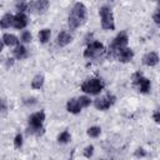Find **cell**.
Returning a JSON list of instances; mask_svg holds the SVG:
<instances>
[{"mask_svg":"<svg viewBox=\"0 0 160 160\" xmlns=\"http://www.w3.org/2000/svg\"><path fill=\"white\" fill-rule=\"evenodd\" d=\"M102 89H104V82L101 79L98 78L88 79L81 84V90L85 94H90V95H98Z\"/></svg>","mask_w":160,"mask_h":160,"instance_id":"1","label":"cell"},{"mask_svg":"<svg viewBox=\"0 0 160 160\" xmlns=\"http://www.w3.org/2000/svg\"><path fill=\"white\" fill-rule=\"evenodd\" d=\"M99 15L101 19V28L105 30H114L115 29V21H114V15L110 10L109 6L104 5L99 10Z\"/></svg>","mask_w":160,"mask_h":160,"instance_id":"2","label":"cell"},{"mask_svg":"<svg viewBox=\"0 0 160 160\" xmlns=\"http://www.w3.org/2000/svg\"><path fill=\"white\" fill-rule=\"evenodd\" d=\"M104 51H105V48L100 41H91L84 50V58L94 59V58H98L99 55H101Z\"/></svg>","mask_w":160,"mask_h":160,"instance_id":"3","label":"cell"},{"mask_svg":"<svg viewBox=\"0 0 160 160\" xmlns=\"http://www.w3.org/2000/svg\"><path fill=\"white\" fill-rule=\"evenodd\" d=\"M128 41H129V38H128V34H126L125 31H121L120 34H118V35L114 38L112 42H111V48H110L111 52L116 55V52H118L120 49L126 48Z\"/></svg>","mask_w":160,"mask_h":160,"instance_id":"4","label":"cell"},{"mask_svg":"<svg viewBox=\"0 0 160 160\" xmlns=\"http://www.w3.org/2000/svg\"><path fill=\"white\" fill-rule=\"evenodd\" d=\"M115 100H116V98H115L114 95L108 94V95H105V96H101V98L96 99L95 102H94V105H95V108H96L98 110H108L110 106L114 105Z\"/></svg>","mask_w":160,"mask_h":160,"instance_id":"5","label":"cell"},{"mask_svg":"<svg viewBox=\"0 0 160 160\" xmlns=\"http://www.w3.org/2000/svg\"><path fill=\"white\" fill-rule=\"evenodd\" d=\"M44 121H45V112L44 111L34 112L29 118V125L32 128H42Z\"/></svg>","mask_w":160,"mask_h":160,"instance_id":"6","label":"cell"},{"mask_svg":"<svg viewBox=\"0 0 160 160\" xmlns=\"http://www.w3.org/2000/svg\"><path fill=\"white\" fill-rule=\"evenodd\" d=\"M116 58L121 62H129L134 58V51L130 48H122L116 52Z\"/></svg>","mask_w":160,"mask_h":160,"instance_id":"7","label":"cell"},{"mask_svg":"<svg viewBox=\"0 0 160 160\" xmlns=\"http://www.w3.org/2000/svg\"><path fill=\"white\" fill-rule=\"evenodd\" d=\"M71 14L75 15V16H76L78 19H80L81 21H84V20L86 19V14H88L86 6H85L82 2H76V4L74 5V8H72Z\"/></svg>","mask_w":160,"mask_h":160,"instance_id":"8","label":"cell"},{"mask_svg":"<svg viewBox=\"0 0 160 160\" xmlns=\"http://www.w3.org/2000/svg\"><path fill=\"white\" fill-rule=\"evenodd\" d=\"M71 41H72V36H71V34L68 32V31H65V30L60 31V32L58 34V36H56V44H58L60 48L69 45Z\"/></svg>","mask_w":160,"mask_h":160,"instance_id":"9","label":"cell"},{"mask_svg":"<svg viewBox=\"0 0 160 160\" xmlns=\"http://www.w3.org/2000/svg\"><path fill=\"white\" fill-rule=\"evenodd\" d=\"M26 25H28V18H26L25 14L18 12L16 15H14V25H12V26H14L15 29L21 30V29H24Z\"/></svg>","mask_w":160,"mask_h":160,"instance_id":"10","label":"cell"},{"mask_svg":"<svg viewBox=\"0 0 160 160\" xmlns=\"http://www.w3.org/2000/svg\"><path fill=\"white\" fill-rule=\"evenodd\" d=\"M159 60H160L159 55L156 52H154V51L148 52V54H145L142 56V64L146 65V66H155L159 62Z\"/></svg>","mask_w":160,"mask_h":160,"instance_id":"11","label":"cell"},{"mask_svg":"<svg viewBox=\"0 0 160 160\" xmlns=\"http://www.w3.org/2000/svg\"><path fill=\"white\" fill-rule=\"evenodd\" d=\"M34 9L35 12L38 14H44L48 8H49V0H36L32 5H29V9Z\"/></svg>","mask_w":160,"mask_h":160,"instance_id":"12","label":"cell"},{"mask_svg":"<svg viewBox=\"0 0 160 160\" xmlns=\"http://www.w3.org/2000/svg\"><path fill=\"white\" fill-rule=\"evenodd\" d=\"M134 84L138 85L139 91L142 92V94H146V92H149V90H150V80L146 79V78L142 76V75H141V76L139 78V80H136Z\"/></svg>","mask_w":160,"mask_h":160,"instance_id":"13","label":"cell"},{"mask_svg":"<svg viewBox=\"0 0 160 160\" xmlns=\"http://www.w3.org/2000/svg\"><path fill=\"white\" fill-rule=\"evenodd\" d=\"M1 41L6 46H18L19 45V39L14 34H4L1 38Z\"/></svg>","mask_w":160,"mask_h":160,"instance_id":"14","label":"cell"},{"mask_svg":"<svg viewBox=\"0 0 160 160\" xmlns=\"http://www.w3.org/2000/svg\"><path fill=\"white\" fill-rule=\"evenodd\" d=\"M81 106L78 101V99H70L68 102H66V110L71 114H79L81 111Z\"/></svg>","mask_w":160,"mask_h":160,"instance_id":"15","label":"cell"},{"mask_svg":"<svg viewBox=\"0 0 160 160\" xmlns=\"http://www.w3.org/2000/svg\"><path fill=\"white\" fill-rule=\"evenodd\" d=\"M0 25H1V29H8V28L14 25V15H11L10 12L5 14L0 20Z\"/></svg>","mask_w":160,"mask_h":160,"instance_id":"16","label":"cell"},{"mask_svg":"<svg viewBox=\"0 0 160 160\" xmlns=\"http://www.w3.org/2000/svg\"><path fill=\"white\" fill-rule=\"evenodd\" d=\"M44 81H45V78L42 74H38L34 76V79L31 80V88L32 89H41L42 85H44Z\"/></svg>","mask_w":160,"mask_h":160,"instance_id":"17","label":"cell"},{"mask_svg":"<svg viewBox=\"0 0 160 160\" xmlns=\"http://www.w3.org/2000/svg\"><path fill=\"white\" fill-rule=\"evenodd\" d=\"M12 52H14V56H15L16 59H19V60L26 58V55H28V50H26V48L22 46V45H18V46L12 50Z\"/></svg>","mask_w":160,"mask_h":160,"instance_id":"18","label":"cell"},{"mask_svg":"<svg viewBox=\"0 0 160 160\" xmlns=\"http://www.w3.org/2000/svg\"><path fill=\"white\" fill-rule=\"evenodd\" d=\"M81 22H82V21H81L80 19H78L75 15H72V14H70V15H69L68 25H69L70 30H75V29H78V28L80 26V24H81Z\"/></svg>","mask_w":160,"mask_h":160,"instance_id":"19","label":"cell"},{"mask_svg":"<svg viewBox=\"0 0 160 160\" xmlns=\"http://www.w3.org/2000/svg\"><path fill=\"white\" fill-rule=\"evenodd\" d=\"M50 35H51L50 29H42V30H40V31H39V41H40L41 44L48 42L49 39H50Z\"/></svg>","mask_w":160,"mask_h":160,"instance_id":"20","label":"cell"},{"mask_svg":"<svg viewBox=\"0 0 160 160\" xmlns=\"http://www.w3.org/2000/svg\"><path fill=\"white\" fill-rule=\"evenodd\" d=\"M70 140H71V135L68 130H64L62 132H60L58 135V142H60V144H68Z\"/></svg>","mask_w":160,"mask_h":160,"instance_id":"21","label":"cell"},{"mask_svg":"<svg viewBox=\"0 0 160 160\" xmlns=\"http://www.w3.org/2000/svg\"><path fill=\"white\" fill-rule=\"evenodd\" d=\"M86 134L90 136V138H98L100 134H101V129L99 126H90L86 131Z\"/></svg>","mask_w":160,"mask_h":160,"instance_id":"22","label":"cell"},{"mask_svg":"<svg viewBox=\"0 0 160 160\" xmlns=\"http://www.w3.org/2000/svg\"><path fill=\"white\" fill-rule=\"evenodd\" d=\"M78 101H79V104H80V106L82 109L84 108H88L91 104V100H90L89 96H80V98H78Z\"/></svg>","mask_w":160,"mask_h":160,"instance_id":"23","label":"cell"},{"mask_svg":"<svg viewBox=\"0 0 160 160\" xmlns=\"http://www.w3.org/2000/svg\"><path fill=\"white\" fill-rule=\"evenodd\" d=\"M32 39V35L30 34V31H22L21 32V36H20V40L22 42H30Z\"/></svg>","mask_w":160,"mask_h":160,"instance_id":"24","label":"cell"},{"mask_svg":"<svg viewBox=\"0 0 160 160\" xmlns=\"http://www.w3.org/2000/svg\"><path fill=\"white\" fill-rule=\"evenodd\" d=\"M14 146L16 149H20L22 146V136H21V134L15 135V138H14Z\"/></svg>","mask_w":160,"mask_h":160,"instance_id":"25","label":"cell"},{"mask_svg":"<svg viewBox=\"0 0 160 160\" xmlns=\"http://www.w3.org/2000/svg\"><path fill=\"white\" fill-rule=\"evenodd\" d=\"M82 154H84L85 158H91V156L94 155V146H92V145H88V146L84 149Z\"/></svg>","mask_w":160,"mask_h":160,"instance_id":"26","label":"cell"},{"mask_svg":"<svg viewBox=\"0 0 160 160\" xmlns=\"http://www.w3.org/2000/svg\"><path fill=\"white\" fill-rule=\"evenodd\" d=\"M134 155H135L136 158H144V156H146V151H145L142 148H138V149L135 150Z\"/></svg>","mask_w":160,"mask_h":160,"instance_id":"27","label":"cell"},{"mask_svg":"<svg viewBox=\"0 0 160 160\" xmlns=\"http://www.w3.org/2000/svg\"><path fill=\"white\" fill-rule=\"evenodd\" d=\"M152 119L156 124H160V109H158L154 114H152Z\"/></svg>","mask_w":160,"mask_h":160,"instance_id":"28","label":"cell"},{"mask_svg":"<svg viewBox=\"0 0 160 160\" xmlns=\"http://www.w3.org/2000/svg\"><path fill=\"white\" fill-rule=\"evenodd\" d=\"M154 21H155V24H158V25L160 26V8H159L158 11L154 14Z\"/></svg>","mask_w":160,"mask_h":160,"instance_id":"29","label":"cell"},{"mask_svg":"<svg viewBox=\"0 0 160 160\" xmlns=\"http://www.w3.org/2000/svg\"><path fill=\"white\" fill-rule=\"evenodd\" d=\"M14 62H15V60H14L12 58H9V59H6L5 65H6V68H10V66H12V65H14Z\"/></svg>","mask_w":160,"mask_h":160,"instance_id":"30","label":"cell"},{"mask_svg":"<svg viewBox=\"0 0 160 160\" xmlns=\"http://www.w3.org/2000/svg\"><path fill=\"white\" fill-rule=\"evenodd\" d=\"M1 112H2V115H5V112H6V101H5V99L1 100Z\"/></svg>","mask_w":160,"mask_h":160,"instance_id":"31","label":"cell"},{"mask_svg":"<svg viewBox=\"0 0 160 160\" xmlns=\"http://www.w3.org/2000/svg\"><path fill=\"white\" fill-rule=\"evenodd\" d=\"M25 104L26 105H34V104H36V100L34 98H30V99H26L25 100Z\"/></svg>","mask_w":160,"mask_h":160,"instance_id":"32","label":"cell"},{"mask_svg":"<svg viewBox=\"0 0 160 160\" xmlns=\"http://www.w3.org/2000/svg\"><path fill=\"white\" fill-rule=\"evenodd\" d=\"M158 1H159V2H160V0H158Z\"/></svg>","mask_w":160,"mask_h":160,"instance_id":"33","label":"cell"}]
</instances>
